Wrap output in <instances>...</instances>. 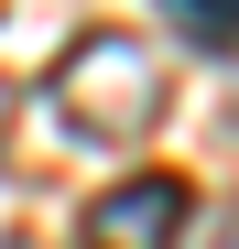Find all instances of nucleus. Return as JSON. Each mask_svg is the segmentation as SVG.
<instances>
[{"mask_svg":"<svg viewBox=\"0 0 239 249\" xmlns=\"http://www.w3.org/2000/svg\"><path fill=\"white\" fill-rule=\"evenodd\" d=\"M55 108H65V130H87V141H141L152 119H163V54H152L141 33H87V44L55 65Z\"/></svg>","mask_w":239,"mask_h":249,"instance_id":"1","label":"nucleus"},{"mask_svg":"<svg viewBox=\"0 0 239 249\" xmlns=\"http://www.w3.org/2000/svg\"><path fill=\"white\" fill-rule=\"evenodd\" d=\"M185 238H196V184L163 174V162L120 174L109 195H87V217H76V249H185Z\"/></svg>","mask_w":239,"mask_h":249,"instance_id":"2","label":"nucleus"},{"mask_svg":"<svg viewBox=\"0 0 239 249\" xmlns=\"http://www.w3.org/2000/svg\"><path fill=\"white\" fill-rule=\"evenodd\" d=\"M196 54H239V0H152Z\"/></svg>","mask_w":239,"mask_h":249,"instance_id":"3","label":"nucleus"}]
</instances>
